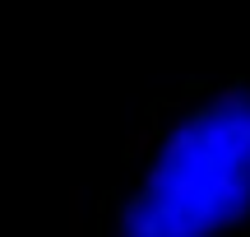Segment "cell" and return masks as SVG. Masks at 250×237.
<instances>
[{
  "mask_svg": "<svg viewBox=\"0 0 250 237\" xmlns=\"http://www.w3.org/2000/svg\"><path fill=\"white\" fill-rule=\"evenodd\" d=\"M125 154L139 177L107 195L102 237H250V79L158 102Z\"/></svg>",
  "mask_w": 250,
  "mask_h": 237,
  "instance_id": "1",
  "label": "cell"
}]
</instances>
